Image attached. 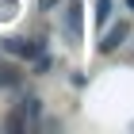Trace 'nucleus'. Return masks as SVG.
<instances>
[{"instance_id": "1", "label": "nucleus", "mask_w": 134, "mask_h": 134, "mask_svg": "<svg viewBox=\"0 0 134 134\" xmlns=\"http://www.w3.org/2000/svg\"><path fill=\"white\" fill-rule=\"evenodd\" d=\"M4 50L15 54V58H38V54H42V42L38 38H8Z\"/></svg>"}, {"instance_id": "2", "label": "nucleus", "mask_w": 134, "mask_h": 134, "mask_svg": "<svg viewBox=\"0 0 134 134\" xmlns=\"http://www.w3.org/2000/svg\"><path fill=\"white\" fill-rule=\"evenodd\" d=\"M126 35H130V27H126V23H119V27H111V31H107V38L100 42V50H103V54H111L115 46H119V42L126 38Z\"/></svg>"}, {"instance_id": "3", "label": "nucleus", "mask_w": 134, "mask_h": 134, "mask_svg": "<svg viewBox=\"0 0 134 134\" xmlns=\"http://www.w3.org/2000/svg\"><path fill=\"white\" fill-rule=\"evenodd\" d=\"M8 84H19V69L15 65H0V88H8Z\"/></svg>"}, {"instance_id": "4", "label": "nucleus", "mask_w": 134, "mask_h": 134, "mask_svg": "<svg viewBox=\"0 0 134 134\" xmlns=\"http://www.w3.org/2000/svg\"><path fill=\"white\" fill-rule=\"evenodd\" d=\"M96 19H100V27L111 19V0H100V12H96Z\"/></svg>"}, {"instance_id": "5", "label": "nucleus", "mask_w": 134, "mask_h": 134, "mask_svg": "<svg viewBox=\"0 0 134 134\" xmlns=\"http://www.w3.org/2000/svg\"><path fill=\"white\" fill-rule=\"evenodd\" d=\"M130 8H134V0H130Z\"/></svg>"}]
</instances>
